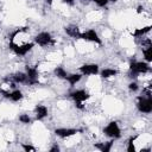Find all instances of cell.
Returning <instances> with one entry per match:
<instances>
[{"label":"cell","mask_w":152,"mask_h":152,"mask_svg":"<svg viewBox=\"0 0 152 152\" xmlns=\"http://www.w3.org/2000/svg\"><path fill=\"white\" fill-rule=\"evenodd\" d=\"M150 71V64L147 62H138L132 61L129 64V76L132 78H135L140 74H146Z\"/></svg>","instance_id":"cell-1"},{"label":"cell","mask_w":152,"mask_h":152,"mask_svg":"<svg viewBox=\"0 0 152 152\" xmlns=\"http://www.w3.org/2000/svg\"><path fill=\"white\" fill-rule=\"evenodd\" d=\"M137 107H138V110L144 114H150L152 112V97L150 91H147L146 95L138 96Z\"/></svg>","instance_id":"cell-2"},{"label":"cell","mask_w":152,"mask_h":152,"mask_svg":"<svg viewBox=\"0 0 152 152\" xmlns=\"http://www.w3.org/2000/svg\"><path fill=\"white\" fill-rule=\"evenodd\" d=\"M33 43H24V44H15L13 42H10V49L18 56H25L31 49L33 48Z\"/></svg>","instance_id":"cell-3"},{"label":"cell","mask_w":152,"mask_h":152,"mask_svg":"<svg viewBox=\"0 0 152 152\" xmlns=\"http://www.w3.org/2000/svg\"><path fill=\"white\" fill-rule=\"evenodd\" d=\"M103 133H104L107 137L112 138V139H118V138L121 137V129H120L118 122H115V121H110V122L103 128Z\"/></svg>","instance_id":"cell-4"},{"label":"cell","mask_w":152,"mask_h":152,"mask_svg":"<svg viewBox=\"0 0 152 152\" xmlns=\"http://www.w3.org/2000/svg\"><path fill=\"white\" fill-rule=\"evenodd\" d=\"M80 39H83V40H88V42H91V43H96V44H101V39L97 34V32L95 30H87L84 32H81L80 34Z\"/></svg>","instance_id":"cell-5"},{"label":"cell","mask_w":152,"mask_h":152,"mask_svg":"<svg viewBox=\"0 0 152 152\" xmlns=\"http://www.w3.org/2000/svg\"><path fill=\"white\" fill-rule=\"evenodd\" d=\"M34 43L38 44L39 46H48L51 43H53V40H52V37L49 32H40L36 36Z\"/></svg>","instance_id":"cell-6"},{"label":"cell","mask_w":152,"mask_h":152,"mask_svg":"<svg viewBox=\"0 0 152 152\" xmlns=\"http://www.w3.org/2000/svg\"><path fill=\"white\" fill-rule=\"evenodd\" d=\"M70 96L72 97V100L75 102H84V101H87L90 97L89 93L86 91V90H83V89H77V90L71 91L70 93Z\"/></svg>","instance_id":"cell-7"},{"label":"cell","mask_w":152,"mask_h":152,"mask_svg":"<svg viewBox=\"0 0 152 152\" xmlns=\"http://www.w3.org/2000/svg\"><path fill=\"white\" fill-rule=\"evenodd\" d=\"M80 72L83 76L96 75L99 72V65L97 64H83L82 66H80Z\"/></svg>","instance_id":"cell-8"},{"label":"cell","mask_w":152,"mask_h":152,"mask_svg":"<svg viewBox=\"0 0 152 152\" xmlns=\"http://www.w3.org/2000/svg\"><path fill=\"white\" fill-rule=\"evenodd\" d=\"M77 133H78V129H76V128H64V127H62V128H56L55 129V134L59 138H63V139L70 138V137L77 134Z\"/></svg>","instance_id":"cell-9"},{"label":"cell","mask_w":152,"mask_h":152,"mask_svg":"<svg viewBox=\"0 0 152 152\" xmlns=\"http://www.w3.org/2000/svg\"><path fill=\"white\" fill-rule=\"evenodd\" d=\"M26 75H27V83L34 84L38 82V70L32 66H26Z\"/></svg>","instance_id":"cell-10"},{"label":"cell","mask_w":152,"mask_h":152,"mask_svg":"<svg viewBox=\"0 0 152 152\" xmlns=\"http://www.w3.org/2000/svg\"><path fill=\"white\" fill-rule=\"evenodd\" d=\"M34 112H36V119L37 120H42L45 116H48V108L44 104H38L34 108Z\"/></svg>","instance_id":"cell-11"},{"label":"cell","mask_w":152,"mask_h":152,"mask_svg":"<svg viewBox=\"0 0 152 152\" xmlns=\"http://www.w3.org/2000/svg\"><path fill=\"white\" fill-rule=\"evenodd\" d=\"M65 32L68 36H70L72 38H80V34H81V31L76 25H70V26L65 27Z\"/></svg>","instance_id":"cell-12"},{"label":"cell","mask_w":152,"mask_h":152,"mask_svg":"<svg viewBox=\"0 0 152 152\" xmlns=\"http://www.w3.org/2000/svg\"><path fill=\"white\" fill-rule=\"evenodd\" d=\"M150 31H151V25L144 26V27H140V28H135L132 32V36L135 37V38H140V37H144L145 34H147Z\"/></svg>","instance_id":"cell-13"},{"label":"cell","mask_w":152,"mask_h":152,"mask_svg":"<svg viewBox=\"0 0 152 152\" xmlns=\"http://www.w3.org/2000/svg\"><path fill=\"white\" fill-rule=\"evenodd\" d=\"M82 74H68L66 75V77H65V80L68 81V83L70 84V86H75L76 83H78L80 81H81V78H82Z\"/></svg>","instance_id":"cell-14"},{"label":"cell","mask_w":152,"mask_h":152,"mask_svg":"<svg viewBox=\"0 0 152 152\" xmlns=\"http://www.w3.org/2000/svg\"><path fill=\"white\" fill-rule=\"evenodd\" d=\"M12 80L15 83H27V75L26 72H15L12 76Z\"/></svg>","instance_id":"cell-15"},{"label":"cell","mask_w":152,"mask_h":152,"mask_svg":"<svg viewBox=\"0 0 152 152\" xmlns=\"http://www.w3.org/2000/svg\"><path fill=\"white\" fill-rule=\"evenodd\" d=\"M114 141H107V142H100V144H95V147L99 148L101 152H109L112 150Z\"/></svg>","instance_id":"cell-16"},{"label":"cell","mask_w":152,"mask_h":152,"mask_svg":"<svg viewBox=\"0 0 152 152\" xmlns=\"http://www.w3.org/2000/svg\"><path fill=\"white\" fill-rule=\"evenodd\" d=\"M8 99L13 102H18L23 99V93L19 90V89H14L13 91H10V95H8Z\"/></svg>","instance_id":"cell-17"},{"label":"cell","mask_w":152,"mask_h":152,"mask_svg":"<svg viewBox=\"0 0 152 152\" xmlns=\"http://www.w3.org/2000/svg\"><path fill=\"white\" fill-rule=\"evenodd\" d=\"M116 74H118V71L115 69H110V68H106V69L101 70V72H100L102 78H110V77L115 76Z\"/></svg>","instance_id":"cell-18"},{"label":"cell","mask_w":152,"mask_h":152,"mask_svg":"<svg viewBox=\"0 0 152 152\" xmlns=\"http://www.w3.org/2000/svg\"><path fill=\"white\" fill-rule=\"evenodd\" d=\"M142 55H144L145 62H147V63L152 62V45L147 46V48H144L142 49Z\"/></svg>","instance_id":"cell-19"},{"label":"cell","mask_w":152,"mask_h":152,"mask_svg":"<svg viewBox=\"0 0 152 152\" xmlns=\"http://www.w3.org/2000/svg\"><path fill=\"white\" fill-rule=\"evenodd\" d=\"M53 72H55V75H56L58 78H65L66 75H68V72H66V71L64 70V68H62V66H57V68H55Z\"/></svg>","instance_id":"cell-20"},{"label":"cell","mask_w":152,"mask_h":152,"mask_svg":"<svg viewBox=\"0 0 152 152\" xmlns=\"http://www.w3.org/2000/svg\"><path fill=\"white\" fill-rule=\"evenodd\" d=\"M135 139H137V137H132L128 140V146H127V151L128 152H134L135 151V147H134V140Z\"/></svg>","instance_id":"cell-21"},{"label":"cell","mask_w":152,"mask_h":152,"mask_svg":"<svg viewBox=\"0 0 152 152\" xmlns=\"http://www.w3.org/2000/svg\"><path fill=\"white\" fill-rule=\"evenodd\" d=\"M19 121L21 124H31V118L27 115V114H21L19 116Z\"/></svg>","instance_id":"cell-22"},{"label":"cell","mask_w":152,"mask_h":152,"mask_svg":"<svg viewBox=\"0 0 152 152\" xmlns=\"http://www.w3.org/2000/svg\"><path fill=\"white\" fill-rule=\"evenodd\" d=\"M99 7H104V6H107V4L109 2V1H115V0H93Z\"/></svg>","instance_id":"cell-23"},{"label":"cell","mask_w":152,"mask_h":152,"mask_svg":"<svg viewBox=\"0 0 152 152\" xmlns=\"http://www.w3.org/2000/svg\"><path fill=\"white\" fill-rule=\"evenodd\" d=\"M128 89H129V91H137L139 89V86H138V83L135 81H133V82H131L128 84Z\"/></svg>","instance_id":"cell-24"},{"label":"cell","mask_w":152,"mask_h":152,"mask_svg":"<svg viewBox=\"0 0 152 152\" xmlns=\"http://www.w3.org/2000/svg\"><path fill=\"white\" fill-rule=\"evenodd\" d=\"M21 147H23L26 152H34V151H36V148H34L33 146L27 145V144H21Z\"/></svg>","instance_id":"cell-25"},{"label":"cell","mask_w":152,"mask_h":152,"mask_svg":"<svg viewBox=\"0 0 152 152\" xmlns=\"http://www.w3.org/2000/svg\"><path fill=\"white\" fill-rule=\"evenodd\" d=\"M56 151H57V152L59 151V147H58L57 145H55L53 147H51V148H50V152H56Z\"/></svg>","instance_id":"cell-26"},{"label":"cell","mask_w":152,"mask_h":152,"mask_svg":"<svg viewBox=\"0 0 152 152\" xmlns=\"http://www.w3.org/2000/svg\"><path fill=\"white\" fill-rule=\"evenodd\" d=\"M64 4H66V5H74L75 4V1L74 0H62Z\"/></svg>","instance_id":"cell-27"},{"label":"cell","mask_w":152,"mask_h":152,"mask_svg":"<svg viewBox=\"0 0 152 152\" xmlns=\"http://www.w3.org/2000/svg\"><path fill=\"white\" fill-rule=\"evenodd\" d=\"M52 1H53V0H46L48 4H52Z\"/></svg>","instance_id":"cell-28"}]
</instances>
